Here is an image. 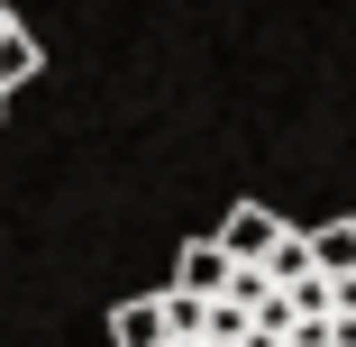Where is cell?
<instances>
[{"label": "cell", "instance_id": "obj_1", "mask_svg": "<svg viewBox=\"0 0 356 347\" xmlns=\"http://www.w3.org/2000/svg\"><path fill=\"white\" fill-rule=\"evenodd\" d=\"M165 347H356V265H293L265 274L229 256L220 293H156Z\"/></svg>", "mask_w": 356, "mask_h": 347}, {"label": "cell", "instance_id": "obj_2", "mask_svg": "<svg viewBox=\"0 0 356 347\" xmlns=\"http://www.w3.org/2000/svg\"><path fill=\"white\" fill-rule=\"evenodd\" d=\"M37 64H46V46L10 19V28H0V101H10V92H28V83H37Z\"/></svg>", "mask_w": 356, "mask_h": 347}, {"label": "cell", "instance_id": "obj_3", "mask_svg": "<svg viewBox=\"0 0 356 347\" xmlns=\"http://www.w3.org/2000/svg\"><path fill=\"white\" fill-rule=\"evenodd\" d=\"M110 347H165V302H119L110 311Z\"/></svg>", "mask_w": 356, "mask_h": 347}, {"label": "cell", "instance_id": "obj_4", "mask_svg": "<svg viewBox=\"0 0 356 347\" xmlns=\"http://www.w3.org/2000/svg\"><path fill=\"white\" fill-rule=\"evenodd\" d=\"M10 19H19V10H10V0H0V28H10ZM0 110H10V101H0Z\"/></svg>", "mask_w": 356, "mask_h": 347}]
</instances>
